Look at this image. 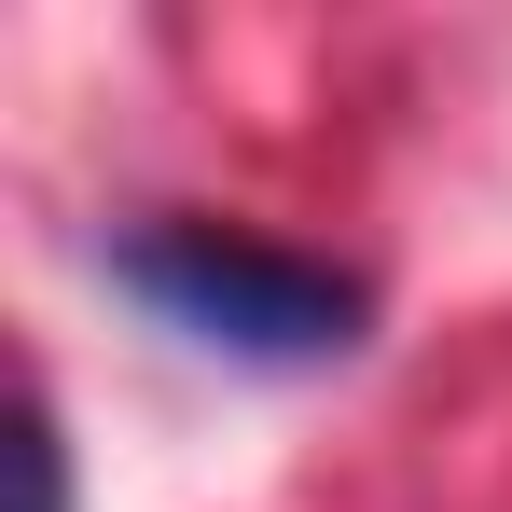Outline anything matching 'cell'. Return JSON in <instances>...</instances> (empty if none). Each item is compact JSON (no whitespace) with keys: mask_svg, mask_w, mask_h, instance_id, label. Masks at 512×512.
<instances>
[{"mask_svg":"<svg viewBox=\"0 0 512 512\" xmlns=\"http://www.w3.org/2000/svg\"><path fill=\"white\" fill-rule=\"evenodd\" d=\"M111 277L167 333L222 346L250 374H319L374 319V277H346L319 250H277V236H236V222H139V236H111Z\"/></svg>","mask_w":512,"mask_h":512,"instance_id":"cell-1","label":"cell"},{"mask_svg":"<svg viewBox=\"0 0 512 512\" xmlns=\"http://www.w3.org/2000/svg\"><path fill=\"white\" fill-rule=\"evenodd\" d=\"M14 485H28V512H70V429L42 388H14Z\"/></svg>","mask_w":512,"mask_h":512,"instance_id":"cell-2","label":"cell"}]
</instances>
